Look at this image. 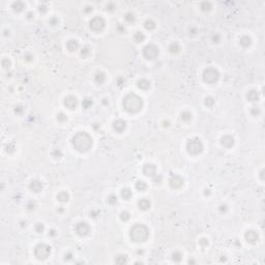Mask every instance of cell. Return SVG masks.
<instances>
[{
    "instance_id": "1",
    "label": "cell",
    "mask_w": 265,
    "mask_h": 265,
    "mask_svg": "<svg viewBox=\"0 0 265 265\" xmlns=\"http://www.w3.org/2000/svg\"><path fill=\"white\" fill-rule=\"evenodd\" d=\"M123 106H124L125 110L128 112H137L139 111L142 107V101L136 95H128L123 102Z\"/></svg>"
},
{
    "instance_id": "2",
    "label": "cell",
    "mask_w": 265,
    "mask_h": 265,
    "mask_svg": "<svg viewBox=\"0 0 265 265\" xmlns=\"http://www.w3.org/2000/svg\"><path fill=\"white\" fill-rule=\"evenodd\" d=\"M91 144L92 141L86 134H79L76 136V138H74V146H76L78 150H81V151L87 150L91 146Z\"/></svg>"
},
{
    "instance_id": "3",
    "label": "cell",
    "mask_w": 265,
    "mask_h": 265,
    "mask_svg": "<svg viewBox=\"0 0 265 265\" xmlns=\"http://www.w3.org/2000/svg\"><path fill=\"white\" fill-rule=\"evenodd\" d=\"M131 236H132V239H134L135 241H144L148 236V231L144 226H135L131 231Z\"/></svg>"
},
{
    "instance_id": "4",
    "label": "cell",
    "mask_w": 265,
    "mask_h": 265,
    "mask_svg": "<svg viewBox=\"0 0 265 265\" xmlns=\"http://www.w3.org/2000/svg\"><path fill=\"white\" fill-rule=\"evenodd\" d=\"M202 148H203L202 143H201V141L198 140V139L189 140V142L188 143V150H189V154H199V152L202 151Z\"/></svg>"
},
{
    "instance_id": "5",
    "label": "cell",
    "mask_w": 265,
    "mask_h": 265,
    "mask_svg": "<svg viewBox=\"0 0 265 265\" xmlns=\"http://www.w3.org/2000/svg\"><path fill=\"white\" fill-rule=\"evenodd\" d=\"M50 247L46 244H40L35 249V255L38 259H46L50 254Z\"/></svg>"
},
{
    "instance_id": "6",
    "label": "cell",
    "mask_w": 265,
    "mask_h": 265,
    "mask_svg": "<svg viewBox=\"0 0 265 265\" xmlns=\"http://www.w3.org/2000/svg\"><path fill=\"white\" fill-rule=\"evenodd\" d=\"M218 79V70L215 69H208L204 73V80H205L206 82L212 83V82L216 81Z\"/></svg>"
},
{
    "instance_id": "7",
    "label": "cell",
    "mask_w": 265,
    "mask_h": 265,
    "mask_svg": "<svg viewBox=\"0 0 265 265\" xmlns=\"http://www.w3.org/2000/svg\"><path fill=\"white\" fill-rule=\"evenodd\" d=\"M144 55L146 56L147 58H150V59H152V58H154L155 56L157 55V49L154 47V46H152V45L147 46V47L144 49Z\"/></svg>"
},
{
    "instance_id": "8",
    "label": "cell",
    "mask_w": 265,
    "mask_h": 265,
    "mask_svg": "<svg viewBox=\"0 0 265 265\" xmlns=\"http://www.w3.org/2000/svg\"><path fill=\"white\" fill-rule=\"evenodd\" d=\"M76 231L79 235H86L88 234V231H89V227L86 225V223H79L76 227Z\"/></svg>"
},
{
    "instance_id": "9",
    "label": "cell",
    "mask_w": 265,
    "mask_h": 265,
    "mask_svg": "<svg viewBox=\"0 0 265 265\" xmlns=\"http://www.w3.org/2000/svg\"><path fill=\"white\" fill-rule=\"evenodd\" d=\"M104 25H105V22L101 18H95L92 20V22H90V26L93 30H101L104 27Z\"/></svg>"
},
{
    "instance_id": "10",
    "label": "cell",
    "mask_w": 265,
    "mask_h": 265,
    "mask_svg": "<svg viewBox=\"0 0 265 265\" xmlns=\"http://www.w3.org/2000/svg\"><path fill=\"white\" fill-rule=\"evenodd\" d=\"M64 104L69 107V109H74L75 107L77 106V99L76 98H73V96H69L67 99H65Z\"/></svg>"
},
{
    "instance_id": "11",
    "label": "cell",
    "mask_w": 265,
    "mask_h": 265,
    "mask_svg": "<svg viewBox=\"0 0 265 265\" xmlns=\"http://www.w3.org/2000/svg\"><path fill=\"white\" fill-rule=\"evenodd\" d=\"M245 237H247V241L255 242L257 240V238H258V235H257V233L254 232V231H249V232L247 233V235H245Z\"/></svg>"
},
{
    "instance_id": "12",
    "label": "cell",
    "mask_w": 265,
    "mask_h": 265,
    "mask_svg": "<svg viewBox=\"0 0 265 265\" xmlns=\"http://www.w3.org/2000/svg\"><path fill=\"white\" fill-rule=\"evenodd\" d=\"M30 188L34 192H40V189L43 188V186L40 183V181H32V183L30 184Z\"/></svg>"
},
{
    "instance_id": "13",
    "label": "cell",
    "mask_w": 265,
    "mask_h": 265,
    "mask_svg": "<svg viewBox=\"0 0 265 265\" xmlns=\"http://www.w3.org/2000/svg\"><path fill=\"white\" fill-rule=\"evenodd\" d=\"M149 205H150L149 201L146 200V199H143V200H141L139 202V206L142 209H147V208L149 207Z\"/></svg>"
},
{
    "instance_id": "14",
    "label": "cell",
    "mask_w": 265,
    "mask_h": 265,
    "mask_svg": "<svg viewBox=\"0 0 265 265\" xmlns=\"http://www.w3.org/2000/svg\"><path fill=\"white\" fill-rule=\"evenodd\" d=\"M229 142V146H231V145H233V143H234V140H233V138H231L230 136H226L225 138H223V145H225L226 143Z\"/></svg>"
},
{
    "instance_id": "15",
    "label": "cell",
    "mask_w": 265,
    "mask_h": 265,
    "mask_svg": "<svg viewBox=\"0 0 265 265\" xmlns=\"http://www.w3.org/2000/svg\"><path fill=\"white\" fill-rule=\"evenodd\" d=\"M119 126H121V128H125V122H124V121H122V120H117L115 123H114V128H115V130L119 131Z\"/></svg>"
},
{
    "instance_id": "16",
    "label": "cell",
    "mask_w": 265,
    "mask_h": 265,
    "mask_svg": "<svg viewBox=\"0 0 265 265\" xmlns=\"http://www.w3.org/2000/svg\"><path fill=\"white\" fill-rule=\"evenodd\" d=\"M181 118L183 119V120H189V119L192 118V115L189 113H188V112H184L181 115Z\"/></svg>"
},
{
    "instance_id": "17",
    "label": "cell",
    "mask_w": 265,
    "mask_h": 265,
    "mask_svg": "<svg viewBox=\"0 0 265 265\" xmlns=\"http://www.w3.org/2000/svg\"><path fill=\"white\" fill-rule=\"evenodd\" d=\"M137 188L139 189L140 191H143V189L146 188V186H145V183L143 181H139V182H138V184H137Z\"/></svg>"
},
{
    "instance_id": "18",
    "label": "cell",
    "mask_w": 265,
    "mask_h": 265,
    "mask_svg": "<svg viewBox=\"0 0 265 265\" xmlns=\"http://www.w3.org/2000/svg\"><path fill=\"white\" fill-rule=\"evenodd\" d=\"M173 260H175V261L178 262L179 260H180V254H173Z\"/></svg>"
},
{
    "instance_id": "19",
    "label": "cell",
    "mask_w": 265,
    "mask_h": 265,
    "mask_svg": "<svg viewBox=\"0 0 265 265\" xmlns=\"http://www.w3.org/2000/svg\"><path fill=\"white\" fill-rule=\"evenodd\" d=\"M109 201H110L111 203L112 202H116V201H117V198H116V197H114V196H111V199Z\"/></svg>"
}]
</instances>
